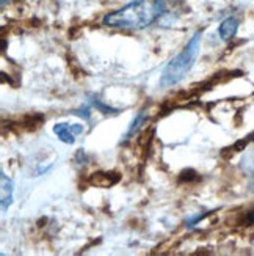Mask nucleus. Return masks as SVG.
Instances as JSON below:
<instances>
[{
  "label": "nucleus",
  "instance_id": "obj_1",
  "mask_svg": "<svg viewBox=\"0 0 254 256\" xmlns=\"http://www.w3.org/2000/svg\"><path fill=\"white\" fill-rule=\"evenodd\" d=\"M167 13V0H134L104 16L102 24L116 28H146Z\"/></svg>",
  "mask_w": 254,
  "mask_h": 256
},
{
  "label": "nucleus",
  "instance_id": "obj_2",
  "mask_svg": "<svg viewBox=\"0 0 254 256\" xmlns=\"http://www.w3.org/2000/svg\"><path fill=\"white\" fill-rule=\"evenodd\" d=\"M200 44H201V32H196L193 38L187 42L184 50L179 52L167 66H165L162 77H160L162 86H173L184 79L187 72L193 68V64L198 58Z\"/></svg>",
  "mask_w": 254,
  "mask_h": 256
},
{
  "label": "nucleus",
  "instance_id": "obj_3",
  "mask_svg": "<svg viewBox=\"0 0 254 256\" xmlns=\"http://www.w3.org/2000/svg\"><path fill=\"white\" fill-rule=\"evenodd\" d=\"M121 180V174H118L116 172H94L88 176V184L93 187H99V188H108L115 184H118Z\"/></svg>",
  "mask_w": 254,
  "mask_h": 256
},
{
  "label": "nucleus",
  "instance_id": "obj_4",
  "mask_svg": "<svg viewBox=\"0 0 254 256\" xmlns=\"http://www.w3.org/2000/svg\"><path fill=\"white\" fill-rule=\"evenodd\" d=\"M83 132L82 124H69V123H57L53 126V134L66 144H72L75 142V136Z\"/></svg>",
  "mask_w": 254,
  "mask_h": 256
},
{
  "label": "nucleus",
  "instance_id": "obj_5",
  "mask_svg": "<svg viewBox=\"0 0 254 256\" xmlns=\"http://www.w3.org/2000/svg\"><path fill=\"white\" fill-rule=\"evenodd\" d=\"M0 181H2V187H0V190H2V195H0V203H2V210H5L11 206L13 203V194H14V184H13V180L5 174V172H0Z\"/></svg>",
  "mask_w": 254,
  "mask_h": 256
},
{
  "label": "nucleus",
  "instance_id": "obj_6",
  "mask_svg": "<svg viewBox=\"0 0 254 256\" xmlns=\"http://www.w3.org/2000/svg\"><path fill=\"white\" fill-rule=\"evenodd\" d=\"M44 115L42 114H28L24 115L17 123L14 124L19 130H25V132H35L44 124Z\"/></svg>",
  "mask_w": 254,
  "mask_h": 256
},
{
  "label": "nucleus",
  "instance_id": "obj_7",
  "mask_svg": "<svg viewBox=\"0 0 254 256\" xmlns=\"http://www.w3.org/2000/svg\"><path fill=\"white\" fill-rule=\"evenodd\" d=\"M239 30V20L237 18L234 16H229L226 18L222 24H220V28H218V35L223 41H229L236 36V33Z\"/></svg>",
  "mask_w": 254,
  "mask_h": 256
},
{
  "label": "nucleus",
  "instance_id": "obj_8",
  "mask_svg": "<svg viewBox=\"0 0 254 256\" xmlns=\"http://www.w3.org/2000/svg\"><path fill=\"white\" fill-rule=\"evenodd\" d=\"M146 116H148V112H146V110H140L138 115L135 116V120L132 121V124H130L129 130L124 134V138H123V142H121V143H126L127 140H130L132 137L135 136V134L138 132V129L146 123Z\"/></svg>",
  "mask_w": 254,
  "mask_h": 256
},
{
  "label": "nucleus",
  "instance_id": "obj_9",
  "mask_svg": "<svg viewBox=\"0 0 254 256\" xmlns=\"http://www.w3.org/2000/svg\"><path fill=\"white\" fill-rule=\"evenodd\" d=\"M88 98H90V99H88V101H90V104L94 106V107L99 110V112H102V114H105V115H116V114H119V110H118V108H113V107H110V106L104 104L96 94H90Z\"/></svg>",
  "mask_w": 254,
  "mask_h": 256
},
{
  "label": "nucleus",
  "instance_id": "obj_10",
  "mask_svg": "<svg viewBox=\"0 0 254 256\" xmlns=\"http://www.w3.org/2000/svg\"><path fill=\"white\" fill-rule=\"evenodd\" d=\"M196 180H200V176H198V173L192 168L189 170H184L179 176V181L181 182H195Z\"/></svg>",
  "mask_w": 254,
  "mask_h": 256
},
{
  "label": "nucleus",
  "instance_id": "obj_11",
  "mask_svg": "<svg viewBox=\"0 0 254 256\" xmlns=\"http://www.w3.org/2000/svg\"><path fill=\"white\" fill-rule=\"evenodd\" d=\"M90 106H83V107H80V108H77V110H74V115H77V116H82L85 121H90V118H91V115H90Z\"/></svg>",
  "mask_w": 254,
  "mask_h": 256
},
{
  "label": "nucleus",
  "instance_id": "obj_12",
  "mask_svg": "<svg viewBox=\"0 0 254 256\" xmlns=\"http://www.w3.org/2000/svg\"><path fill=\"white\" fill-rule=\"evenodd\" d=\"M248 140H254V134H251V136H250V138Z\"/></svg>",
  "mask_w": 254,
  "mask_h": 256
}]
</instances>
